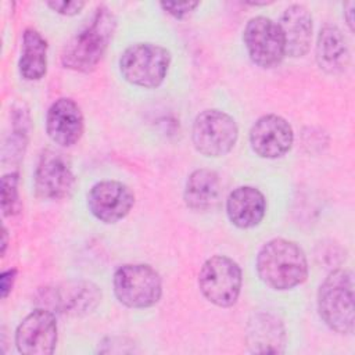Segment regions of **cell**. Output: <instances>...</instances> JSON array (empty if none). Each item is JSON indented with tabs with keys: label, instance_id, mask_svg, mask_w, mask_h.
Returning a JSON list of instances; mask_svg holds the SVG:
<instances>
[{
	"label": "cell",
	"instance_id": "obj_1",
	"mask_svg": "<svg viewBox=\"0 0 355 355\" xmlns=\"http://www.w3.org/2000/svg\"><path fill=\"white\" fill-rule=\"evenodd\" d=\"M257 273L263 284L273 290H290L308 277V261L304 250L287 239L266 241L257 255Z\"/></svg>",
	"mask_w": 355,
	"mask_h": 355
},
{
	"label": "cell",
	"instance_id": "obj_2",
	"mask_svg": "<svg viewBox=\"0 0 355 355\" xmlns=\"http://www.w3.org/2000/svg\"><path fill=\"white\" fill-rule=\"evenodd\" d=\"M115 26L114 14L105 6H98L90 22L65 44L61 53L62 67L82 73L96 69L107 51Z\"/></svg>",
	"mask_w": 355,
	"mask_h": 355
},
{
	"label": "cell",
	"instance_id": "obj_3",
	"mask_svg": "<svg viewBox=\"0 0 355 355\" xmlns=\"http://www.w3.org/2000/svg\"><path fill=\"white\" fill-rule=\"evenodd\" d=\"M318 311L330 330L354 331V275L349 269H336L326 276L318 290Z\"/></svg>",
	"mask_w": 355,
	"mask_h": 355
},
{
	"label": "cell",
	"instance_id": "obj_4",
	"mask_svg": "<svg viewBox=\"0 0 355 355\" xmlns=\"http://www.w3.org/2000/svg\"><path fill=\"white\" fill-rule=\"evenodd\" d=\"M171 53L154 43H136L125 49L119 58V71L123 79L144 89L158 87L169 69Z\"/></svg>",
	"mask_w": 355,
	"mask_h": 355
},
{
	"label": "cell",
	"instance_id": "obj_5",
	"mask_svg": "<svg viewBox=\"0 0 355 355\" xmlns=\"http://www.w3.org/2000/svg\"><path fill=\"white\" fill-rule=\"evenodd\" d=\"M116 300L135 309L155 305L162 295V280L159 273L147 263H125L119 266L112 277Z\"/></svg>",
	"mask_w": 355,
	"mask_h": 355
},
{
	"label": "cell",
	"instance_id": "obj_6",
	"mask_svg": "<svg viewBox=\"0 0 355 355\" xmlns=\"http://www.w3.org/2000/svg\"><path fill=\"white\" fill-rule=\"evenodd\" d=\"M243 275L239 263L226 255L208 258L198 273L201 294L219 308L233 306L240 295Z\"/></svg>",
	"mask_w": 355,
	"mask_h": 355
},
{
	"label": "cell",
	"instance_id": "obj_7",
	"mask_svg": "<svg viewBox=\"0 0 355 355\" xmlns=\"http://www.w3.org/2000/svg\"><path fill=\"white\" fill-rule=\"evenodd\" d=\"M239 137V128L227 112L209 108L201 111L191 129L194 148L205 157H223L229 154Z\"/></svg>",
	"mask_w": 355,
	"mask_h": 355
},
{
	"label": "cell",
	"instance_id": "obj_8",
	"mask_svg": "<svg viewBox=\"0 0 355 355\" xmlns=\"http://www.w3.org/2000/svg\"><path fill=\"white\" fill-rule=\"evenodd\" d=\"M243 42L251 61L261 68H273L286 55L284 36L279 24L263 15L248 19Z\"/></svg>",
	"mask_w": 355,
	"mask_h": 355
},
{
	"label": "cell",
	"instance_id": "obj_9",
	"mask_svg": "<svg viewBox=\"0 0 355 355\" xmlns=\"http://www.w3.org/2000/svg\"><path fill=\"white\" fill-rule=\"evenodd\" d=\"M57 319L46 308L28 313L15 330V347L24 355H50L57 345Z\"/></svg>",
	"mask_w": 355,
	"mask_h": 355
},
{
	"label": "cell",
	"instance_id": "obj_10",
	"mask_svg": "<svg viewBox=\"0 0 355 355\" xmlns=\"http://www.w3.org/2000/svg\"><path fill=\"white\" fill-rule=\"evenodd\" d=\"M135 205V194L129 186L118 180H101L87 193L92 215L103 223H116L126 218Z\"/></svg>",
	"mask_w": 355,
	"mask_h": 355
},
{
	"label": "cell",
	"instance_id": "obj_11",
	"mask_svg": "<svg viewBox=\"0 0 355 355\" xmlns=\"http://www.w3.org/2000/svg\"><path fill=\"white\" fill-rule=\"evenodd\" d=\"M293 143L294 132L291 125L276 114L259 116L250 129V146L261 158H280L291 150Z\"/></svg>",
	"mask_w": 355,
	"mask_h": 355
},
{
	"label": "cell",
	"instance_id": "obj_12",
	"mask_svg": "<svg viewBox=\"0 0 355 355\" xmlns=\"http://www.w3.org/2000/svg\"><path fill=\"white\" fill-rule=\"evenodd\" d=\"M33 180L36 194L44 200L65 198L75 184V176L65 158L50 148L42 153Z\"/></svg>",
	"mask_w": 355,
	"mask_h": 355
},
{
	"label": "cell",
	"instance_id": "obj_13",
	"mask_svg": "<svg viewBox=\"0 0 355 355\" xmlns=\"http://www.w3.org/2000/svg\"><path fill=\"white\" fill-rule=\"evenodd\" d=\"M83 114L80 107L68 97L57 98L46 114V132L53 143L72 147L83 135Z\"/></svg>",
	"mask_w": 355,
	"mask_h": 355
},
{
	"label": "cell",
	"instance_id": "obj_14",
	"mask_svg": "<svg viewBox=\"0 0 355 355\" xmlns=\"http://www.w3.org/2000/svg\"><path fill=\"white\" fill-rule=\"evenodd\" d=\"M277 24L284 36L286 55L304 57L309 51L313 31L309 10L302 4H291L283 11Z\"/></svg>",
	"mask_w": 355,
	"mask_h": 355
},
{
	"label": "cell",
	"instance_id": "obj_15",
	"mask_svg": "<svg viewBox=\"0 0 355 355\" xmlns=\"http://www.w3.org/2000/svg\"><path fill=\"white\" fill-rule=\"evenodd\" d=\"M265 212V196L254 186H239L226 200L227 218L239 229L255 227L263 219Z\"/></svg>",
	"mask_w": 355,
	"mask_h": 355
},
{
	"label": "cell",
	"instance_id": "obj_16",
	"mask_svg": "<svg viewBox=\"0 0 355 355\" xmlns=\"http://www.w3.org/2000/svg\"><path fill=\"white\" fill-rule=\"evenodd\" d=\"M44 298L62 313L82 315L96 308L101 300V291L92 282H75L62 287L46 290Z\"/></svg>",
	"mask_w": 355,
	"mask_h": 355
},
{
	"label": "cell",
	"instance_id": "obj_17",
	"mask_svg": "<svg viewBox=\"0 0 355 355\" xmlns=\"http://www.w3.org/2000/svg\"><path fill=\"white\" fill-rule=\"evenodd\" d=\"M316 62L329 75L341 73L349 62V47L336 25H324L316 40Z\"/></svg>",
	"mask_w": 355,
	"mask_h": 355
},
{
	"label": "cell",
	"instance_id": "obj_18",
	"mask_svg": "<svg viewBox=\"0 0 355 355\" xmlns=\"http://www.w3.org/2000/svg\"><path fill=\"white\" fill-rule=\"evenodd\" d=\"M222 184L219 175L207 168L193 171L184 184L183 198L193 211H208L214 208L220 197Z\"/></svg>",
	"mask_w": 355,
	"mask_h": 355
},
{
	"label": "cell",
	"instance_id": "obj_19",
	"mask_svg": "<svg viewBox=\"0 0 355 355\" xmlns=\"http://www.w3.org/2000/svg\"><path fill=\"white\" fill-rule=\"evenodd\" d=\"M18 69L26 80H39L47 72V42L33 28L24 31Z\"/></svg>",
	"mask_w": 355,
	"mask_h": 355
},
{
	"label": "cell",
	"instance_id": "obj_20",
	"mask_svg": "<svg viewBox=\"0 0 355 355\" xmlns=\"http://www.w3.org/2000/svg\"><path fill=\"white\" fill-rule=\"evenodd\" d=\"M247 345L255 354H277L283 351L284 329L276 318L259 315L251 322Z\"/></svg>",
	"mask_w": 355,
	"mask_h": 355
},
{
	"label": "cell",
	"instance_id": "obj_21",
	"mask_svg": "<svg viewBox=\"0 0 355 355\" xmlns=\"http://www.w3.org/2000/svg\"><path fill=\"white\" fill-rule=\"evenodd\" d=\"M18 172H8L1 178L0 186V207L4 216H12L19 212L21 201L18 193Z\"/></svg>",
	"mask_w": 355,
	"mask_h": 355
},
{
	"label": "cell",
	"instance_id": "obj_22",
	"mask_svg": "<svg viewBox=\"0 0 355 355\" xmlns=\"http://www.w3.org/2000/svg\"><path fill=\"white\" fill-rule=\"evenodd\" d=\"M161 8L171 14L172 17L182 19L187 15H190L198 6V1H184V3H176V1H162L159 3Z\"/></svg>",
	"mask_w": 355,
	"mask_h": 355
},
{
	"label": "cell",
	"instance_id": "obj_23",
	"mask_svg": "<svg viewBox=\"0 0 355 355\" xmlns=\"http://www.w3.org/2000/svg\"><path fill=\"white\" fill-rule=\"evenodd\" d=\"M86 6L85 1H47V7L51 8L54 12H58L61 15H67V17H72L79 14L83 7Z\"/></svg>",
	"mask_w": 355,
	"mask_h": 355
},
{
	"label": "cell",
	"instance_id": "obj_24",
	"mask_svg": "<svg viewBox=\"0 0 355 355\" xmlns=\"http://www.w3.org/2000/svg\"><path fill=\"white\" fill-rule=\"evenodd\" d=\"M15 277H17V269H14V268L7 269L1 273V276H0V297L1 298H6L11 293Z\"/></svg>",
	"mask_w": 355,
	"mask_h": 355
},
{
	"label": "cell",
	"instance_id": "obj_25",
	"mask_svg": "<svg viewBox=\"0 0 355 355\" xmlns=\"http://www.w3.org/2000/svg\"><path fill=\"white\" fill-rule=\"evenodd\" d=\"M354 8L355 3L354 1H347L344 3V18L347 21V25L349 26V31H354Z\"/></svg>",
	"mask_w": 355,
	"mask_h": 355
},
{
	"label": "cell",
	"instance_id": "obj_26",
	"mask_svg": "<svg viewBox=\"0 0 355 355\" xmlns=\"http://www.w3.org/2000/svg\"><path fill=\"white\" fill-rule=\"evenodd\" d=\"M7 243H8V233L7 229L3 227V241H1V255H4L6 248H7Z\"/></svg>",
	"mask_w": 355,
	"mask_h": 355
}]
</instances>
